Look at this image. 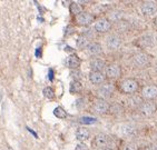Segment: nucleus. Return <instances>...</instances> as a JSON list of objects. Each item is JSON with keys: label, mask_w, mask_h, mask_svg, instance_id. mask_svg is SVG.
<instances>
[{"label": "nucleus", "mask_w": 157, "mask_h": 150, "mask_svg": "<svg viewBox=\"0 0 157 150\" xmlns=\"http://www.w3.org/2000/svg\"><path fill=\"white\" fill-rule=\"evenodd\" d=\"M118 90L124 95H134L138 91V82L133 78H125L118 81Z\"/></svg>", "instance_id": "1"}, {"label": "nucleus", "mask_w": 157, "mask_h": 150, "mask_svg": "<svg viewBox=\"0 0 157 150\" xmlns=\"http://www.w3.org/2000/svg\"><path fill=\"white\" fill-rule=\"evenodd\" d=\"M123 45V40H121V36L117 33H110L106 37L105 39V46L107 49L110 51H116L121 48Z\"/></svg>", "instance_id": "2"}, {"label": "nucleus", "mask_w": 157, "mask_h": 150, "mask_svg": "<svg viewBox=\"0 0 157 150\" xmlns=\"http://www.w3.org/2000/svg\"><path fill=\"white\" fill-rule=\"evenodd\" d=\"M109 108H110V103L107 100L97 99L93 102L91 105V111L96 114H109Z\"/></svg>", "instance_id": "3"}, {"label": "nucleus", "mask_w": 157, "mask_h": 150, "mask_svg": "<svg viewBox=\"0 0 157 150\" xmlns=\"http://www.w3.org/2000/svg\"><path fill=\"white\" fill-rule=\"evenodd\" d=\"M114 90H115L114 84H110V82H104L97 89V97H98V99H108V98H110L113 96Z\"/></svg>", "instance_id": "4"}, {"label": "nucleus", "mask_w": 157, "mask_h": 150, "mask_svg": "<svg viewBox=\"0 0 157 150\" xmlns=\"http://www.w3.org/2000/svg\"><path fill=\"white\" fill-rule=\"evenodd\" d=\"M105 78L108 80H117L121 75V66H118L116 63H110L107 65L104 71Z\"/></svg>", "instance_id": "5"}, {"label": "nucleus", "mask_w": 157, "mask_h": 150, "mask_svg": "<svg viewBox=\"0 0 157 150\" xmlns=\"http://www.w3.org/2000/svg\"><path fill=\"white\" fill-rule=\"evenodd\" d=\"M95 16L88 11H84L75 17V22L79 27H88L90 24L94 22Z\"/></svg>", "instance_id": "6"}, {"label": "nucleus", "mask_w": 157, "mask_h": 150, "mask_svg": "<svg viewBox=\"0 0 157 150\" xmlns=\"http://www.w3.org/2000/svg\"><path fill=\"white\" fill-rule=\"evenodd\" d=\"M113 28V24L107 18H99L95 21L94 31L97 33H107Z\"/></svg>", "instance_id": "7"}, {"label": "nucleus", "mask_w": 157, "mask_h": 150, "mask_svg": "<svg viewBox=\"0 0 157 150\" xmlns=\"http://www.w3.org/2000/svg\"><path fill=\"white\" fill-rule=\"evenodd\" d=\"M118 132L119 135L123 137V138H133L135 137L137 133V128L135 127V125L133 123H123L119 126V129H118Z\"/></svg>", "instance_id": "8"}, {"label": "nucleus", "mask_w": 157, "mask_h": 150, "mask_svg": "<svg viewBox=\"0 0 157 150\" xmlns=\"http://www.w3.org/2000/svg\"><path fill=\"white\" fill-rule=\"evenodd\" d=\"M149 61H151L149 56L147 54H144V52H137L132 58V63L136 68H144L149 63Z\"/></svg>", "instance_id": "9"}, {"label": "nucleus", "mask_w": 157, "mask_h": 150, "mask_svg": "<svg viewBox=\"0 0 157 150\" xmlns=\"http://www.w3.org/2000/svg\"><path fill=\"white\" fill-rule=\"evenodd\" d=\"M139 114H142L143 117H149L154 114L156 110V105L151 100H146V101L142 102L138 107Z\"/></svg>", "instance_id": "10"}, {"label": "nucleus", "mask_w": 157, "mask_h": 150, "mask_svg": "<svg viewBox=\"0 0 157 150\" xmlns=\"http://www.w3.org/2000/svg\"><path fill=\"white\" fill-rule=\"evenodd\" d=\"M140 11L145 17H153L157 12V2L155 1H144L140 5Z\"/></svg>", "instance_id": "11"}, {"label": "nucleus", "mask_w": 157, "mask_h": 150, "mask_svg": "<svg viewBox=\"0 0 157 150\" xmlns=\"http://www.w3.org/2000/svg\"><path fill=\"white\" fill-rule=\"evenodd\" d=\"M109 141L110 138L105 133H98L93 139V146L97 149H101V148L109 147Z\"/></svg>", "instance_id": "12"}, {"label": "nucleus", "mask_w": 157, "mask_h": 150, "mask_svg": "<svg viewBox=\"0 0 157 150\" xmlns=\"http://www.w3.org/2000/svg\"><path fill=\"white\" fill-rule=\"evenodd\" d=\"M86 50H87L89 56H91L93 58H97V56L103 54V46L97 41H90Z\"/></svg>", "instance_id": "13"}, {"label": "nucleus", "mask_w": 157, "mask_h": 150, "mask_svg": "<svg viewBox=\"0 0 157 150\" xmlns=\"http://www.w3.org/2000/svg\"><path fill=\"white\" fill-rule=\"evenodd\" d=\"M106 61L103 60L101 58H93L89 62V67H90L91 71H96V72H103L105 71L106 68Z\"/></svg>", "instance_id": "14"}, {"label": "nucleus", "mask_w": 157, "mask_h": 150, "mask_svg": "<svg viewBox=\"0 0 157 150\" xmlns=\"http://www.w3.org/2000/svg\"><path fill=\"white\" fill-rule=\"evenodd\" d=\"M88 79L90 81V84H93L94 86H100L104 82H106L105 75H104L103 72L90 71L89 72V76H88Z\"/></svg>", "instance_id": "15"}, {"label": "nucleus", "mask_w": 157, "mask_h": 150, "mask_svg": "<svg viewBox=\"0 0 157 150\" xmlns=\"http://www.w3.org/2000/svg\"><path fill=\"white\" fill-rule=\"evenodd\" d=\"M142 97L146 100H151L157 98V87L156 86H145L142 89Z\"/></svg>", "instance_id": "16"}, {"label": "nucleus", "mask_w": 157, "mask_h": 150, "mask_svg": "<svg viewBox=\"0 0 157 150\" xmlns=\"http://www.w3.org/2000/svg\"><path fill=\"white\" fill-rule=\"evenodd\" d=\"M90 135L91 132L87 127H79L78 129L76 130L75 137L79 142H84V141L88 140V139L90 138Z\"/></svg>", "instance_id": "17"}, {"label": "nucleus", "mask_w": 157, "mask_h": 150, "mask_svg": "<svg viewBox=\"0 0 157 150\" xmlns=\"http://www.w3.org/2000/svg\"><path fill=\"white\" fill-rule=\"evenodd\" d=\"M82 65V59L77 54H70L66 59V67L69 69H77Z\"/></svg>", "instance_id": "18"}, {"label": "nucleus", "mask_w": 157, "mask_h": 150, "mask_svg": "<svg viewBox=\"0 0 157 150\" xmlns=\"http://www.w3.org/2000/svg\"><path fill=\"white\" fill-rule=\"evenodd\" d=\"M139 45L142 47H151L154 45V37H151V35H145V36H142L137 40Z\"/></svg>", "instance_id": "19"}, {"label": "nucleus", "mask_w": 157, "mask_h": 150, "mask_svg": "<svg viewBox=\"0 0 157 150\" xmlns=\"http://www.w3.org/2000/svg\"><path fill=\"white\" fill-rule=\"evenodd\" d=\"M82 84L80 82L79 80H73L70 82V86H69V90L70 92L73 93V95H77V93H80L82 91Z\"/></svg>", "instance_id": "20"}, {"label": "nucleus", "mask_w": 157, "mask_h": 150, "mask_svg": "<svg viewBox=\"0 0 157 150\" xmlns=\"http://www.w3.org/2000/svg\"><path fill=\"white\" fill-rule=\"evenodd\" d=\"M69 10H70V13L76 17V16H78L79 13L84 12V7H82V3H79V2H71L69 5Z\"/></svg>", "instance_id": "21"}, {"label": "nucleus", "mask_w": 157, "mask_h": 150, "mask_svg": "<svg viewBox=\"0 0 157 150\" xmlns=\"http://www.w3.org/2000/svg\"><path fill=\"white\" fill-rule=\"evenodd\" d=\"M109 112H110L113 116L118 117V116L123 114V112H124V107H123L121 103H117V102L112 103V105H110V108H109Z\"/></svg>", "instance_id": "22"}, {"label": "nucleus", "mask_w": 157, "mask_h": 150, "mask_svg": "<svg viewBox=\"0 0 157 150\" xmlns=\"http://www.w3.org/2000/svg\"><path fill=\"white\" fill-rule=\"evenodd\" d=\"M108 19L110 22H118V21L123 20V12L121 11V10H113V11L109 12L108 15Z\"/></svg>", "instance_id": "23"}, {"label": "nucleus", "mask_w": 157, "mask_h": 150, "mask_svg": "<svg viewBox=\"0 0 157 150\" xmlns=\"http://www.w3.org/2000/svg\"><path fill=\"white\" fill-rule=\"evenodd\" d=\"M89 42H90L89 38H87V37H85V36H82V35H80V36L77 38V40H76V46H77V48H78V49L82 50V49L87 48V46L89 45Z\"/></svg>", "instance_id": "24"}, {"label": "nucleus", "mask_w": 157, "mask_h": 150, "mask_svg": "<svg viewBox=\"0 0 157 150\" xmlns=\"http://www.w3.org/2000/svg\"><path fill=\"white\" fill-rule=\"evenodd\" d=\"M42 93H44V96H45V98H47V99L49 100H55V98H56V92H55V89L52 87H45L44 88V90H42Z\"/></svg>", "instance_id": "25"}, {"label": "nucleus", "mask_w": 157, "mask_h": 150, "mask_svg": "<svg viewBox=\"0 0 157 150\" xmlns=\"http://www.w3.org/2000/svg\"><path fill=\"white\" fill-rule=\"evenodd\" d=\"M54 114H55V117L59 118V119H65V118H67V116H68L67 111L65 110L63 107H60V106H58V107L55 108Z\"/></svg>", "instance_id": "26"}, {"label": "nucleus", "mask_w": 157, "mask_h": 150, "mask_svg": "<svg viewBox=\"0 0 157 150\" xmlns=\"http://www.w3.org/2000/svg\"><path fill=\"white\" fill-rule=\"evenodd\" d=\"M128 28H129V26H128V22L125 20H121L118 21V22H116V29H117L118 32H125V31H127L128 30Z\"/></svg>", "instance_id": "27"}, {"label": "nucleus", "mask_w": 157, "mask_h": 150, "mask_svg": "<svg viewBox=\"0 0 157 150\" xmlns=\"http://www.w3.org/2000/svg\"><path fill=\"white\" fill-rule=\"evenodd\" d=\"M119 150H138V148L132 142H125L121 146Z\"/></svg>", "instance_id": "28"}, {"label": "nucleus", "mask_w": 157, "mask_h": 150, "mask_svg": "<svg viewBox=\"0 0 157 150\" xmlns=\"http://www.w3.org/2000/svg\"><path fill=\"white\" fill-rule=\"evenodd\" d=\"M75 150H89V147L84 142H79V144H76Z\"/></svg>", "instance_id": "29"}, {"label": "nucleus", "mask_w": 157, "mask_h": 150, "mask_svg": "<svg viewBox=\"0 0 157 150\" xmlns=\"http://www.w3.org/2000/svg\"><path fill=\"white\" fill-rule=\"evenodd\" d=\"M82 121L85 123V125H86V123H93V122H95V119H94V118L85 117V118H82Z\"/></svg>", "instance_id": "30"}, {"label": "nucleus", "mask_w": 157, "mask_h": 150, "mask_svg": "<svg viewBox=\"0 0 157 150\" xmlns=\"http://www.w3.org/2000/svg\"><path fill=\"white\" fill-rule=\"evenodd\" d=\"M98 150H114V149H112L110 147H106V148H101V149H98Z\"/></svg>", "instance_id": "31"}, {"label": "nucleus", "mask_w": 157, "mask_h": 150, "mask_svg": "<svg viewBox=\"0 0 157 150\" xmlns=\"http://www.w3.org/2000/svg\"><path fill=\"white\" fill-rule=\"evenodd\" d=\"M154 24H155V26L157 27V17L155 18V20H154Z\"/></svg>", "instance_id": "32"}, {"label": "nucleus", "mask_w": 157, "mask_h": 150, "mask_svg": "<svg viewBox=\"0 0 157 150\" xmlns=\"http://www.w3.org/2000/svg\"><path fill=\"white\" fill-rule=\"evenodd\" d=\"M155 149L157 150V142H156V144H155Z\"/></svg>", "instance_id": "33"}]
</instances>
